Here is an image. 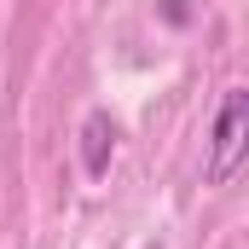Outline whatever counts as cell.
I'll return each instance as SVG.
<instances>
[{
	"label": "cell",
	"instance_id": "2",
	"mask_svg": "<svg viewBox=\"0 0 249 249\" xmlns=\"http://www.w3.org/2000/svg\"><path fill=\"white\" fill-rule=\"evenodd\" d=\"M110 157H116V116L110 110H87L81 116V174L87 180H105L110 174Z\"/></svg>",
	"mask_w": 249,
	"mask_h": 249
},
{
	"label": "cell",
	"instance_id": "3",
	"mask_svg": "<svg viewBox=\"0 0 249 249\" xmlns=\"http://www.w3.org/2000/svg\"><path fill=\"white\" fill-rule=\"evenodd\" d=\"M145 249H162V244H145Z\"/></svg>",
	"mask_w": 249,
	"mask_h": 249
},
{
	"label": "cell",
	"instance_id": "1",
	"mask_svg": "<svg viewBox=\"0 0 249 249\" xmlns=\"http://www.w3.org/2000/svg\"><path fill=\"white\" fill-rule=\"evenodd\" d=\"M244 151H249V93L244 87H226V93H220V110H214V127H209L203 180H209V186H226V180L244 168Z\"/></svg>",
	"mask_w": 249,
	"mask_h": 249
}]
</instances>
